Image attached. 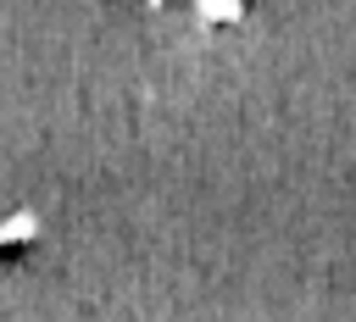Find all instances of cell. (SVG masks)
I'll return each mask as SVG.
<instances>
[{
  "instance_id": "obj_1",
  "label": "cell",
  "mask_w": 356,
  "mask_h": 322,
  "mask_svg": "<svg viewBox=\"0 0 356 322\" xmlns=\"http://www.w3.org/2000/svg\"><path fill=\"white\" fill-rule=\"evenodd\" d=\"M33 233H39V222L33 217H17L6 233H0V261H11V255H22L28 244H33Z\"/></svg>"
}]
</instances>
